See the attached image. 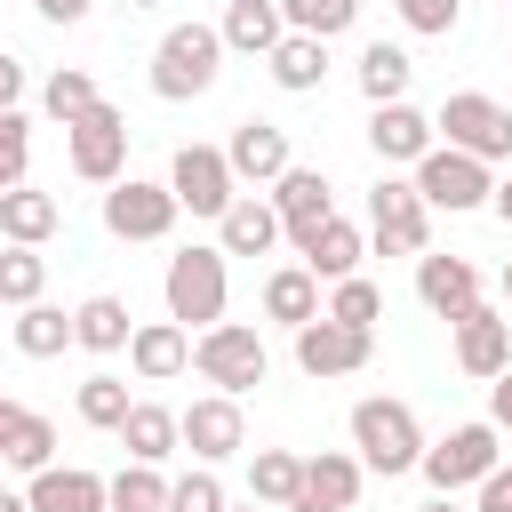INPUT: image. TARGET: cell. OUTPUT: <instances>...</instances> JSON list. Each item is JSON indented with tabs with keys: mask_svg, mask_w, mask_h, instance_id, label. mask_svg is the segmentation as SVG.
<instances>
[{
	"mask_svg": "<svg viewBox=\"0 0 512 512\" xmlns=\"http://www.w3.org/2000/svg\"><path fill=\"white\" fill-rule=\"evenodd\" d=\"M352 456L368 464V472H384V480H400V472H424V424H416V408L408 400H384V392H368V400H352Z\"/></svg>",
	"mask_w": 512,
	"mask_h": 512,
	"instance_id": "obj_1",
	"label": "cell"
},
{
	"mask_svg": "<svg viewBox=\"0 0 512 512\" xmlns=\"http://www.w3.org/2000/svg\"><path fill=\"white\" fill-rule=\"evenodd\" d=\"M224 32L216 24H168L160 32V48H152V96L160 104H192V96H208L216 88V72H224Z\"/></svg>",
	"mask_w": 512,
	"mask_h": 512,
	"instance_id": "obj_2",
	"label": "cell"
},
{
	"mask_svg": "<svg viewBox=\"0 0 512 512\" xmlns=\"http://www.w3.org/2000/svg\"><path fill=\"white\" fill-rule=\"evenodd\" d=\"M160 296H168V320H184L192 336H208L224 320V296H232V272H224V248H176L168 272H160Z\"/></svg>",
	"mask_w": 512,
	"mask_h": 512,
	"instance_id": "obj_3",
	"label": "cell"
},
{
	"mask_svg": "<svg viewBox=\"0 0 512 512\" xmlns=\"http://www.w3.org/2000/svg\"><path fill=\"white\" fill-rule=\"evenodd\" d=\"M192 368H200V384H216V392L248 400V392L272 376V352H264V336H256L248 320H216V328L192 344Z\"/></svg>",
	"mask_w": 512,
	"mask_h": 512,
	"instance_id": "obj_4",
	"label": "cell"
},
{
	"mask_svg": "<svg viewBox=\"0 0 512 512\" xmlns=\"http://www.w3.org/2000/svg\"><path fill=\"white\" fill-rule=\"evenodd\" d=\"M368 240L384 256H424L432 248V200L416 192V176H376V192H368Z\"/></svg>",
	"mask_w": 512,
	"mask_h": 512,
	"instance_id": "obj_5",
	"label": "cell"
},
{
	"mask_svg": "<svg viewBox=\"0 0 512 512\" xmlns=\"http://www.w3.org/2000/svg\"><path fill=\"white\" fill-rule=\"evenodd\" d=\"M64 160H72L80 184H104V192H112V184L128 176V112H120V104H96L88 120H72V128H64Z\"/></svg>",
	"mask_w": 512,
	"mask_h": 512,
	"instance_id": "obj_6",
	"label": "cell"
},
{
	"mask_svg": "<svg viewBox=\"0 0 512 512\" xmlns=\"http://www.w3.org/2000/svg\"><path fill=\"white\" fill-rule=\"evenodd\" d=\"M168 192L192 208V216H208V224H224V208L240 200V176H232V152L224 144H176V160H168Z\"/></svg>",
	"mask_w": 512,
	"mask_h": 512,
	"instance_id": "obj_7",
	"label": "cell"
},
{
	"mask_svg": "<svg viewBox=\"0 0 512 512\" xmlns=\"http://www.w3.org/2000/svg\"><path fill=\"white\" fill-rule=\"evenodd\" d=\"M504 432L480 416V424H456L448 440H432L424 448V480H432V496H456V488H480L496 464H504V448H496Z\"/></svg>",
	"mask_w": 512,
	"mask_h": 512,
	"instance_id": "obj_8",
	"label": "cell"
},
{
	"mask_svg": "<svg viewBox=\"0 0 512 512\" xmlns=\"http://www.w3.org/2000/svg\"><path fill=\"white\" fill-rule=\"evenodd\" d=\"M432 120H440V136H448L456 152H472V160H488V168H496V160H512V112H504L496 96L456 88V96H448Z\"/></svg>",
	"mask_w": 512,
	"mask_h": 512,
	"instance_id": "obj_9",
	"label": "cell"
},
{
	"mask_svg": "<svg viewBox=\"0 0 512 512\" xmlns=\"http://www.w3.org/2000/svg\"><path fill=\"white\" fill-rule=\"evenodd\" d=\"M416 192H424L432 208L464 216V208H488V200H496V168L472 160V152H456V144H440V152L416 160Z\"/></svg>",
	"mask_w": 512,
	"mask_h": 512,
	"instance_id": "obj_10",
	"label": "cell"
},
{
	"mask_svg": "<svg viewBox=\"0 0 512 512\" xmlns=\"http://www.w3.org/2000/svg\"><path fill=\"white\" fill-rule=\"evenodd\" d=\"M176 216H184V200H176L168 184L120 176V184L104 192V232H112V240H168V232H176Z\"/></svg>",
	"mask_w": 512,
	"mask_h": 512,
	"instance_id": "obj_11",
	"label": "cell"
},
{
	"mask_svg": "<svg viewBox=\"0 0 512 512\" xmlns=\"http://www.w3.org/2000/svg\"><path fill=\"white\" fill-rule=\"evenodd\" d=\"M376 360V328H352V320H312V328H296V368L312 376V384H328V376H360Z\"/></svg>",
	"mask_w": 512,
	"mask_h": 512,
	"instance_id": "obj_12",
	"label": "cell"
},
{
	"mask_svg": "<svg viewBox=\"0 0 512 512\" xmlns=\"http://www.w3.org/2000/svg\"><path fill=\"white\" fill-rule=\"evenodd\" d=\"M448 328H456V368H464V376L496 384V376L512 368V312L472 304V312H464V320H448Z\"/></svg>",
	"mask_w": 512,
	"mask_h": 512,
	"instance_id": "obj_13",
	"label": "cell"
},
{
	"mask_svg": "<svg viewBox=\"0 0 512 512\" xmlns=\"http://www.w3.org/2000/svg\"><path fill=\"white\" fill-rule=\"evenodd\" d=\"M224 152H232V176H240V192H248V184H280V176L296 168V152H288V128H280V120H256V112H248V120L224 136Z\"/></svg>",
	"mask_w": 512,
	"mask_h": 512,
	"instance_id": "obj_14",
	"label": "cell"
},
{
	"mask_svg": "<svg viewBox=\"0 0 512 512\" xmlns=\"http://www.w3.org/2000/svg\"><path fill=\"white\" fill-rule=\"evenodd\" d=\"M184 448H192V464H224V456H240V448H248V416H240V400H232V392L192 400V408H184Z\"/></svg>",
	"mask_w": 512,
	"mask_h": 512,
	"instance_id": "obj_15",
	"label": "cell"
},
{
	"mask_svg": "<svg viewBox=\"0 0 512 512\" xmlns=\"http://www.w3.org/2000/svg\"><path fill=\"white\" fill-rule=\"evenodd\" d=\"M368 152L376 160H424V152H440V120L432 112H416V104H376L368 112Z\"/></svg>",
	"mask_w": 512,
	"mask_h": 512,
	"instance_id": "obj_16",
	"label": "cell"
},
{
	"mask_svg": "<svg viewBox=\"0 0 512 512\" xmlns=\"http://www.w3.org/2000/svg\"><path fill=\"white\" fill-rule=\"evenodd\" d=\"M272 208H280V224H288V240L304 248L312 232H328L336 224V192H328V176L320 168H288L280 184H272Z\"/></svg>",
	"mask_w": 512,
	"mask_h": 512,
	"instance_id": "obj_17",
	"label": "cell"
},
{
	"mask_svg": "<svg viewBox=\"0 0 512 512\" xmlns=\"http://www.w3.org/2000/svg\"><path fill=\"white\" fill-rule=\"evenodd\" d=\"M360 480H368V464H360L352 448H320V456H304V496H296V512H352V504H360Z\"/></svg>",
	"mask_w": 512,
	"mask_h": 512,
	"instance_id": "obj_18",
	"label": "cell"
},
{
	"mask_svg": "<svg viewBox=\"0 0 512 512\" xmlns=\"http://www.w3.org/2000/svg\"><path fill=\"white\" fill-rule=\"evenodd\" d=\"M280 240H288V224H280L272 192H240V200L224 208V224H216V248H224V256H272Z\"/></svg>",
	"mask_w": 512,
	"mask_h": 512,
	"instance_id": "obj_19",
	"label": "cell"
},
{
	"mask_svg": "<svg viewBox=\"0 0 512 512\" xmlns=\"http://www.w3.org/2000/svg\"><path fill=\"white\" fill-rule=\"evenodd\" d=\"M32 512H112V480L104 472H80V464H48L32 472Z\"/></svg>",
	"mask_w": 512,
	"mask_h": 512,
	"instance_id": "obj_20",
	"label": "cell"
},
{
	"mask_svg": "<svg viewBox=\"0 0 512 512\" xmlns=\"http://www.w3.org/2000/svg\"><path fill=\"white\" fill-rule=\"evenodd\" d=\"M416 296H424V312L464 320V312L480 304V272H472L464 256H416Z\"/></svg>",
	"mask_w": 512,
	"mask_h": 512,
	"instance_id": "obj_21",
	"label": "cell"
},
{
	"mask_svg": "<svg viewBox=\"0 0 512 512\" xmlns=\"http://www.w3.org/2000/svg\"><path fill=\"white\" fill-rule=\"evenodd\" d=\"M192 344H200V336H192L184 320H144L136 344H128V368H136L144 384H168V376L192 368Z\"/></svg>",
	"mask_w": 512,
	"mask_h": 512,
	"instance_id": "obj_22",
	"label": "cell"
},
{
	"mask_svg": "<svg viewBox=\"0 0 512 512\" xmlns=\"http://www.w3.org/2000/svg\"><path fill=\"white\" fill-rule=\"evenodd\" d=\"M320 288H328V280H320L312 264H280V272L264 280V320H280L288 336H296V328H312V320L328 312V304H320Z\"/></svg>",
	"mask_w": 512,
	"mask_h": 512,
	"instance_id": "obj_23",
	"label": "cell"
},
{
	"mask_svg": "<svg viewBox=\"0 0 512 512\" xmlns=\"http://www.w3.org/2000/svg\"><path fill=\"white\" fill-rule=\"evenodd\" d=\"M120 448L128 464H168L184 448V408H160V400H136L128 424H120Z\"/></svg>",
	"mask_w": 512,
	"mask_h": 512,
	"instance_id": "obj_24",
	"label": "cell"
},
{
	"mask_svg": "<svg viewBox=\"0 0 512 512\" xmlns=\"http://www.w3.org/2000/svg\"><path fill=\"white\" fill-rule=\"evenodd\" d=\"M0 456L16 472H48L56 464V424L40 408H24V400H0Z\"/></svg>",
	"mask_w": 512,
	"mask_h": 512,
	"instance_id": "obj_25",
	"label": "cell"
},
{
	"mask_svg": "<svg viewBox=\"0 0 512 512\" xmlns=\"http://www.w3.org/2000/svg\"><path fill=\"white\" fill-rule=\"evenodd\" d=\"M216 32H224L232 56H272V48L288 40V16H280V0H224Z\"/></svg>",
	"mask_w": 512,
	"mask_h": 512,
	"instance_id": "obj_26",
	"label": "cell"
},
{
	"mask_svg": "<svg viewBox=\"0 0 512 512\" xmlns=\"http://www.w3.org/2000/svg\"><path fill=\"white\" fill-rule=\"evenodd\" d=\"M56 224H64V200H56V192H40V184L0 192V240H8V248H40Z\"/></svg>",
	"mask_w": 512,
	"mask_h": 512,
	"instance_id": "obj_27",
	"label": "cell"
},
{
	"mask_svg": "<svg viewBox=\"0 0 512 512\" xmlns=\"http://www.w3.org/2000/svg\"><path fill=\"white\" fill-rule=\"evenodd\" d=\"M248 496L272 504V512H296V496H304V456H296V448H256V456H248Z\"/></svg>",
	"mask_w": 512,
	"mask_h": 512,
	"instance_id": "obj_28",
	"label": "cell"
},
{
	"mask_svg": "<svg viewBox=\"0 0 512 512\" xmlns=\"http://www.w3.org/2000/svg\"><path fill=\"white\" fill-rule=\"evenodd\" d=\"M352 72H360V96H368V104H408V80H416L408 48H392V40H368Z\"/></svg>",
	"mask_w": 512,
	"mask_h": 512,
	"instance_id": "obj_29",
	"label": "cell"
},
{
	"mask_svg": "<svg viewBox=\"0 0 512 512\" xmlns=\"http://www.w3.org/2000/svg\"><path fill=\"white\" fill-rule=\"evenodd\" d=\"M360 256H368V232H360V224H344V216H336L328 232H312V240H304V264H312L328 288H336V280H360Z\"/></svg>",
	"mask_w": 512,
	"mask_h": 512,
	"instance_id": "obj_30",
	"label": "cell"
},
{
	"mask_svg": "<svg viewBox=\"0 0 512 512\" xmlns=\"http://www.w3.org/2000/svg\"><path fill=\"white\" fill-rule=\"evenodd\" d=\"M8 336H16V352H24V360H56L64 344H80V320H72L64 304H24Z\"/></svg>",
	"mask_w": 512,
	"mask_h": 512,
	"instance_id": "obj_31",
	"label": "cell"
},
{
	"mask_svg": "<svg viewBox=\"0 0 512 512\" xmlns=\"http://www.w3.org/2000/svg\"><path fill=\"white\" fill-rule=\"evenodd\" d=\"M264 64H272V80H280L288 96H312V88L328 80V40H312V32H288V40H280Z\"/></svg>",
	"mask_w": 512,
	"mask_h": 512,
	"instance_id": "obj_32",
	"label": "cell"
},
{
	"mask_svg": "<svg viewBox=\"0 0 512 512\" xmlns=\"http://www.w3.org/2000/svg\"><path fill=\"white\" fill-rule=\"evenodd\" d=\"M72 320H80V352H128V344H136V328H144V320H128V304H120V296H88Z\"/></svg>",
	"mask_w": 512,
	"mask_h": 512,
	"instance_id": "obj_33",
	"label": "cell"
},
{
	"mask_svg": "<svg viewBox=\"0 0 512 512\" xmlns=\"http://www.w3.org/2000/svg\"><path fill=\"white\" fill-rule=\"evenodd\" d=\"M96 104H104V96H96V80H88L80 64H64V72H48V80H40V112H48L56 128H72V120H88Z\"/></svg>",
	"mask_w": 512,
	"mask_h": 512,
	"instance_id": "obj_34",
	"label": "cell"
},
{
	"mask_svg": "<svg viewBox=\"0 0 512 512\" xmlns=\"http://www.w3.org/2000/svg\"><path fill=\"white\" fill-rule=\"evenodd\" d=\"M72 408H80V424H96V432H120V424H128V408H136V392H128L112 368H96V376L72 392Z\"/></svg>",
	"mask_w": 512,
	"mask_h": 512,
	"instance_id": "obj_35",
	"label": "cell"
},
{
	"mask_svg": "<svg viewBox=\"0 0 512 512\" xmlns=\"http://www.w3.org/2000/svg\"><path fill=\"white\" fill-rule=\"evenodd\" d=\"M168 488L176 480H160V464H120L112 472V512H168Z\"/></svg>",
	"mask_w": 512,
	"mask_h": 512,
	"instance_id": "obj_36",
	"label": "cell"
},
{
	"mask_svg": "<svg viewBox=\"0 0 512 512\" xmlns=\"http://www.w3.org/2000/svg\"><path fill=\"white\" fill-rule=\"evenodd\" d=\"M280 16H288V32L336 40V32H352V24H360V0H280Z\"/></svg>",
	"mask_w": 512,
	"mask_h": 512,
	"instance_id": "obj_37",
	"label": "cell"
},
{
	"mask_svg": "<svg viewBox=\"0 0 512 512\" xmlns=\"http://www.w3.org/2000/svg\"><path fill=\"white\" fill-rule=\"evenodd\" d=\"M32 184V120L24 112H0V192Z\"/></svg>",
	"mask_w": 512,
	"mask_h": 512,
	"instance_id": "obj_38",
	"label": "cell"
},
{
	"mask_svg": "<svg viewBox=\"0 0 512 512\" xmlns=\"http://www.w3.org/2000/svg\"><path fill=\"white\" fill-rule=\"evenodd\" d=\"M40 280H48V264H40V248H8L0 256V296L24 312V304H40Z\"/></svg>",
	"mask_w": 512,
	"mask_h": 512,
	"instance_id": "obj_39",
	"label": "cell"
},
{
	"mask_svg": "<svg viewBox=\"0 0 512 512\" xmlns=\"http://www.w3.org/2000/svg\"><path fill=\"white\" fill-rule=\"evenodd\" d=\"M328 320L376 328V320H384V288H376V280H336V288H328Z\"/></svg>",
	"mask_w": 512,
	"mask_h": 512,
	"instance_id": "obj_40",
	"label": "cell"
},
{
	"mask_svg": "<svg viewBox=\"0 0 512 512\" xmlns=\"http://www.w3.org/2000/svg\"><path fill=\"white\" fill-rule=\"evenodd\" d=\"M168 512H232V496H224L216 464H192V472L168 488Z\"/></svg>",
	"mask_w": 512,
	"mask_h": 512,
	"instance_id": "obj_41",
	"label": "cell"
},
{
	"mask_svg": "<svg viewBox=\"0 0 512 512\" xmlns=\"http://www.w3.org/2000/svg\"><path fill=\"white\" fill-rule=\"evenodd\" d=\"M400 8V24L416 32V40H448L456 24H464V0H392Z\"/></svg>",
	"mask_w": 512,
	"mask_h": 512,
	"instance_id": "obj_42",
	"label": "cell"
},
{
	"mask_svg": "<svg viewBox=\"0 0 512 512\" xmlns=\"http://www.w3.org/2000/svg\"><path fill=\"white\" fill-rule=\"evenodd\" d=\"M472 512H512V464H496L488 480H480V504Z\"/></svg>",
	"mask_w": 512,
	"mask_h": 512,
	"instance_id": "obj_43",
	"label": "cell"
},
{
	"mask_svg": "<svg viewBox=\"0 0 512 512\" xmlns=\"http://www.w3.org/2000/svg\"><path fill=\"white\" fill-rule=\"evenodd\" d=\"M488 424H496V432H512V368L488 384Z\"/></svg>",
	"mask_w": 512,
	"mask_h": 512,
	"instance_id": "obj_44",
	"label": "cell"
},
{
	"mask_svg": "<svg viewBox=\"0 0 512 512\" xmlns=\"http://www.w3.org/2000/svg\"><path fill=\"white\" fill-rule=\"evenodd\" d=\"M32 8H40V16H48V24H80V16H88V8H96V0H32Z\"/></svg>",
	"mask_w": 512,
	"mask_h": 512,
	"instance_id": "obj_45",
	"label": "cell"
},
{
	"mask_svg": "<svg viewBox=\"0 0 512 512\" xmlns=\"http://www.w3.org/2000/svg\"><path fill=\"white\" fill-rule=\"evenodd\" d=\"M488 208H496V216L512 224V176H496V200H488Z\"/></svg>",
	"mask_w": 512,
	"mask_h": 512,
	"instance_id": "obj_46",
	"label": "cell"
},
{
	"mask_svg": "<svg viewBox=\"0 0 512 512\" xmlns=\"http://www.w3.org/2000/svg\"><path fill=\"white\" fill-rule=\"evenodd\" d=\"M0 512H32V496H0Z\"/></svg>",
	"mask_w": 512,
	"mask_h": 512,
	"instance_id": "obj_47",
	"label": "cell"
},
{
	"mask_svg": "<svg viewBox=\"0 0 512 512\" xmlns=\"http://www.w3.org/2000/svg\"><path fill=\"white\" fill-rule=\"evenodd\" d=\"M504 304H512V256H504Z\"/></svg>",
	"mask_w": 512,
	"mask_h": 512,
	"instance_id": "obj_48",
	"label": "cell"
},
{
	"mask_svg": "<svg viewBox=\"0 0 512 512\" xmlns=\"http://www.w3.org/2000/svg\"><path fill=\"white\" fill-rule=\"evenodd\" d=\"M424 512H456V504H448V496H432V504H424Z\"/></svg>",
	"mask_w": 512,
	"mask_h": 512,
	"instance_id": "obj_49",
	"label": "cell"
},
{
	"mask_svg": "<svg viewBox=\"0 0 512 512\" xmlns=\"http://www.w3.org/2000/svg\"><path fill=\"white\" fill-rule=\"evenodd\" d=\"M240 512H272V504H256V496H248V504H240Z\"/></svg>",
	"mask_w": 512,
	"mask_h": 512,
	"instance_id": "obj_50",
	"label": "cell"
},
{
	"mask_svg": "<svg viewBox=\"0 0 512 512\" xmlns=\"http://www.w3.org/2000/svg\"><path fill=\"white\" fill-rule=\"evenodd\" d=\"M128 8H160V0H128Z\"/></svg>",
	"mask_w": 512,
	"mask_h": 512,
	"instance_id": "obj_51",
	"label": "cell"
}]
</instances>
